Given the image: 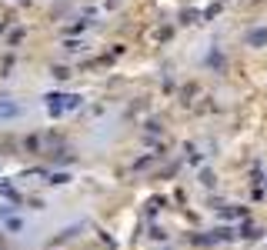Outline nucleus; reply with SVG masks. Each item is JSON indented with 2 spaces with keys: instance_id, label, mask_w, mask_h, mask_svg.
<instances>
[{
  "instance_id": "1",
  "label": "nucleus",
  "mask_w": 267,
  "mask_h": 250,
  "mask_svg": "<svg viewBox=\"0 0 267 250\" xmlns=\"http://www.w3.org/2000/svg\"><path fill=\"white\" fill-rule=\"evenodd\" d=\"M17 114H20L17 104H0V117H17Z\"/></svg>"
}]
</instances>
